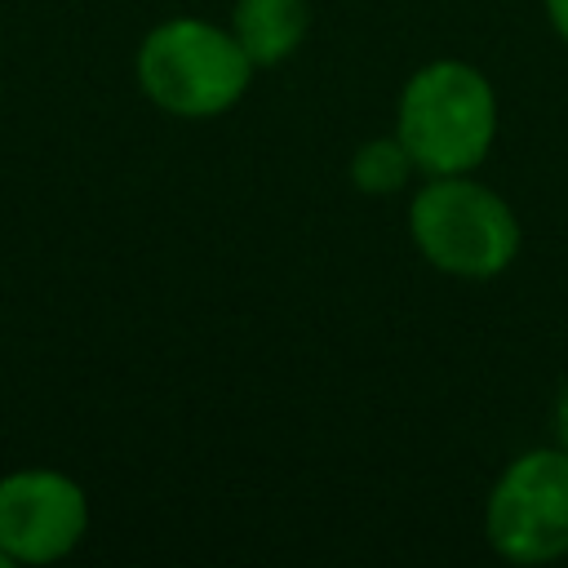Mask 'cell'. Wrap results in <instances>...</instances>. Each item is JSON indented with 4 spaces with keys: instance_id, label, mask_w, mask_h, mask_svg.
I'll return each mask as SVG.
<instances>
[{
    "instance_id": "1",
    "label": "cell",
    "mask_w": 568,
    "mask_h": 568,
    "mask_svg": "<svg viewBox=\"0 0 568 568\" xmlns=\"http://www.w3.org/2000/svg\"><path fill=\"white\" fill-rule=\"evenodd\" d=\"M497 129V102L488 80L466 62L422 67L399 98V142L413 164L448 178L466 173L488 155Z\"/></svg>"
},
{
    "instance_id": "2",
    "label": "cell",
    "mask_w": 568,
    "mask_h": 568,
    "mask_svg": "<svg viewBox=\"0 0 568 568\" xmlns=\"http://www.w3.org/2000/svg\"><path fill=\"white\" fill-rule=\"evenodd\" d=\"M253 58L244 44L200 18L160 22L138 49V80L146 98L173 115H217L248 89Z\"/></svg>"
},
{
    "instance_id": "3",
    "label": "cell",
    "mask_w": 568,
    "mask_h": 568,
    "mask_svg": "<svg viewBox=\"0 0 568 568\" xmlns=\"http://www.w3.org/2000/svg\"><path fill=\"white\" fill-rule=\"evenodd\" d=\"M413 240L439 271L466 275V280H488L515 257L519 226L501 195L448 173V178L430 182L426 191H417Z\"/></svg>"
},
{
    "instance_id": "4",
    "label": "cell",
    "mask_w": 568,
    "mask_h": 568,
    "mask_svg": "<svg viewBox=\"0 0 568 568\" xmlns=\"http://www.w3.org/2000/svg\"><path fill=\"white\" fill-rule=\"evenodd\" d=\"M488 541L515 564L568 550V448L519 457L488 497Z\"/></svg>"
},
{
    "instance_id": "5",
    "label": "cell",
    "mask_w": 568,
    "mask_h": 568,
    "mask_svg": "<svg viewBox=\"0 0 568 568\" xmlns=\"http://www.w3.org/2000/svg\"><path fill=\"white\" fill-rule=\"evenodd\" d=\"M89 501L62 470H13L0 479V550L9 564H49L75 550Z\"/></svg>"
},
{
    "instance_id": "6",
    "label": "cell",
    "mask_w": 568,
    "mask_h": 568,
    "mask_svg": "<svg viewBox=\"0 0 568 568\" xmlns=\"http://www.w3.org/2000/svg\"><path fill=\"white\" fill-rule=\"evenodd\" d=\"M306 22H311L306 0H240L235 4V40L253 58V67L257 62L266 67L293 53L297 40L306 36Z\"/></svg>"
},
{
    "instance_id": "7",
    "label": "cell",
    "mask_w": 568,
    "mask_h": 568,
    "mask_svg": "<svg viewBox=\"0 0 568 568\" xmlns=\"http://www.w3.org/2000/svg\"><path fill=\"white\" fill-rule=\"evenodd\" d=\"M408 169H413V155H408V146H404L399 138H395V142H390V138H373L368 146H359V155H355V164H351V178H355L359 191L382 195V191L404 186Z\"/></svg>"
},
{
    "instance_id": "8",
    "label": "cell",
    "mask_w": 568,
    "mask_h": 568,
    "mask_svg": "<svg viewBox=\"0 0 568 568\" xmlns=\"http://www.w3.org/2000/svg\"><path fill=\"white\" fill-rule=\"evenodd\" d=\"M546 9H550V22H555V31L568 40V0H546Z\"/></svg>"
},
{
    "instance_id": "9",
    "label": "cell",
    "mask_w": 568,
    "mask_h": 568,
    "mask_svg": "<svg viewBox=\"0 0 568 568\" xmlns=\"http://www.w3.org/2000/svg\"><path fill=\"white\" fill-rule=\"evenodd\" d=\"M559 439H564V448H568V395H564V404H559Z\"/></svg>"
},
{
    "instance_id": "10",
    "label": "cell",
    "mask_w": 568,
    "mask_h": 568,
    "mask_svg": "<svg viewBox=\"0 0 568 568\" xmlns=\"http://www.w3.org/2000/svg\"><path fill=\"white\" fill-rule=\"evenodd\" d=\"M0 564H9V559H4V550H0Z\"/></svg>"
}]
</instances>
